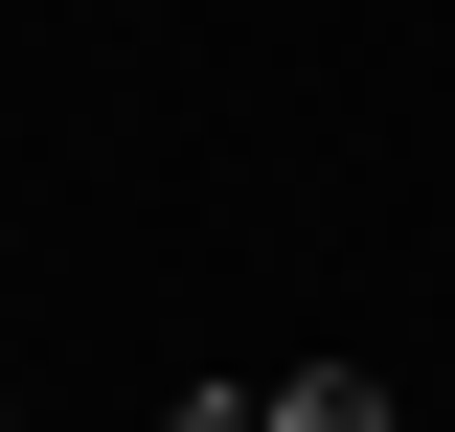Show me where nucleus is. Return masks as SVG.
<instances>
[{
  "label": "nucleus",
  "mask_w": 455,
  "mask_h": 432,
  "mask_svg": "<svg viewBox=\"0 0 455 432\" xmlns=\"http://www.w3.org/2000/svg\"><path fill=\"white\" fill-rule=\"evenodd\" d=\"M274 432H387V364H274Z\"/></svg>",
  "instance_id": "nucleus-1"
},
{
  "label": "nucleus",
  "mask_w": 455,
  "mask_h": 432,
  "mask_svg": "<svg viewBox=\"0 0 455 432\" xmlns=\"http://www.w3.org/2000/svg\"><path fill=\"white\" fill-rule=\"evenodd\" d=\"M160 432H274V387H182V410H160Z\"/></svg>",
  "instance_id": "nucleus-2"
},
{
  "label": "nucleus",
  "mask_w": 455,
  "mask_h": 432,
  "mask_svg": "<svg viewBox=\"0 0 455 432\" xmlns=\"http://www.w3.org/2000/svg\"><path fill=\"white\" fill-rule=\"evenodd\" d=\"M0 432H23V410H0Z\"/></svg>",
  "instance_id": "nucleus-3"
}]
</instances>
